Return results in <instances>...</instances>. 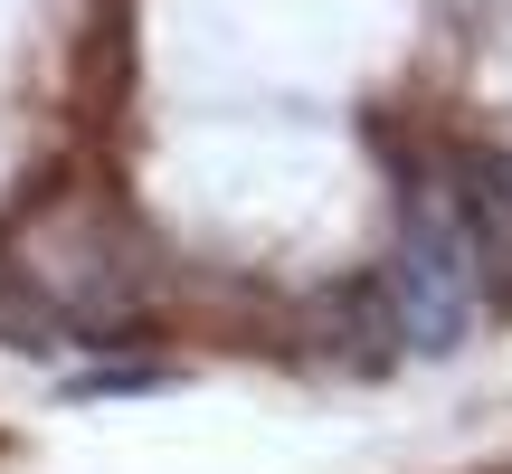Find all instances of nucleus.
Returning a JSON list of instances; mask_svg holds the SVG:
<instances>
[{
    "mask_svg": "<svg viewBox=\"0 0 512 474\" xmlns=\"http://www.w3.org/2000/svg\"><path fill=\"white\" fill-rule=\"evenodd\" d=\"M446 200H456L465 237H475V266L494 275L503 304H512V152H484V143L446 152Z\"/></svg>",
    "mask_w": 512,
    "mask_h": 474,
    "instance_id": "2",
    "label": "nucleus"
},
{
    "mask_svg": "<svg viewBox=\"0 0 512 474\" xmlns=\"http://www.w3.org/2000/svg\"><path fill=\"white\" fill-rule=\"evenodd\" d=\"M380 304H389V332L418 351H456L465 313H475V237H465L456 200H418L399 228V256L380 275Z\"/></svg>",
    "mask_w": 512,
    "mask_h": 474,
    "instance_id": "1",
    "label": "nucleus"
}]
</instances>
